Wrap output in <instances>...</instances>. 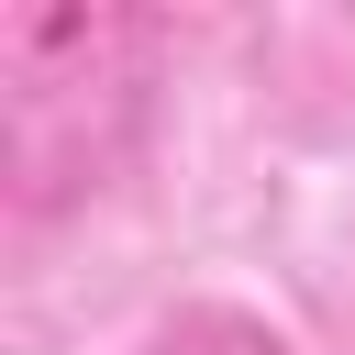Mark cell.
Returning a JSON list of instances; mask_svg holds the SVG:
<instances>
[{"label":"cell","instance_id":"cell-1","mask_svg":"<svg viewBox=\"0 0 355 355\" xmlns=\"http://www.w3.org/2000/svg\"><path fill=\"white\" fill-rule=\"evenodd\" d=\"M155 55H166L155 11H111V0L0 11V189H11V222H55L122 178V155L144 144V111H155Z\"/></svg>","mask_w":355,"mask_h":355},{"label":"cell","instance_id":"cell-2","mask_svg":"<svg viewBox=\"0 0 355 355\" xmlns=\"http://www.w3.org/2000/svg\"><path fill=\"white\" fill-rule=\"evenodd\" d=\"M144 355H288V333H266V322H244V311H178Z\"/></svg>","mask_w":355,"mask_h":355}]
</instances>
